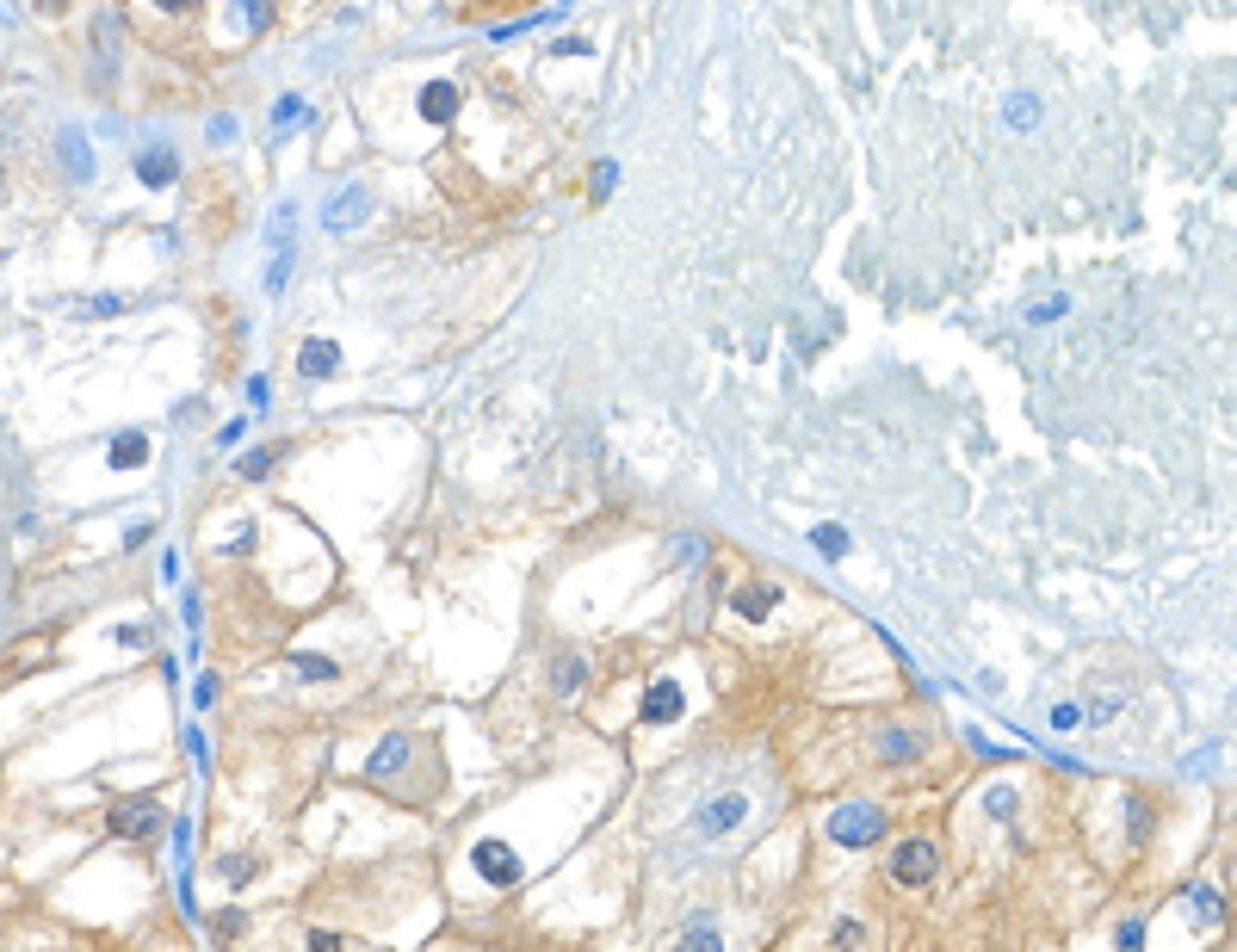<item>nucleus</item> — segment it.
<instances>
[{"label":"nucleus","instance_id":"obj_22","mask_svg":"<svg viewBox=\"0 0 1237 952\" xmlns=\"http://www.w3.org/2000/svg\"><path fill=\"white\" fill-rule=\"evenodd\" d=\"M118 310H125V297H112V291H99V297L74 303V316H118Z\"/></svg>","mask_w":1237,"mask_h":952},{"label":"nucleus","instance_id":"obj_7","mask_svg":"<svg viewBox=\"0 0 1237 952\" xmlns=\"http://www.w3.org/2000/svg\"><path fill=\"white\" fill-rule=\"evenodd\" d=\"M297 371H303L310 384H316V378H335V371H341V346H335L329 335H310L303 346H297Z\"/></svg>","mask_w":1237,"mask_h":952},{"label":"nucleus","instance_id":"obj_24","mask_svg":"<svg viewBox=\"0 0 1237 952\" xmlns=\"http://www.w3.org/2000/svg\"><path fill=\"white\" fill-rule=\"evenodd\" d=\"M984 811H990V816H1015V786H990Z\"/></svg>","mask_w":1237,"mask_h":952},{"label":"nucleus","instance_id":"obj_20","mask_svg":"<svg viewBox=\"0 0 1237 952\" xmlns=\"http://www.w3.org/2000/svg\"><path fill=\"white\" fill-rule=\"evenodd\" d=\"M811 544L824 550L829 563H835V557H848V532H841V526H817V532H811Z\"/></svg>","mask_w":1237,"mask_h":952},{"label":"nucleus","instance_id":"obj_26","mask_svg":"<svg viewBox=\"0 0 1237 952\" xmlns=\"http://www.w3.org/2000/svg\"><path fill=\"white\" fill-rule=\"evenodd\" d=\"M112 643H125V650H142V643H149V625H112Z\"/></svg>","mask_w":1237,"mask_h":952},{"label":"nucleus","instance_id":"obj_17","mask_svg":"<svg viewBox=\"0 0 1237 952\" xmlns=\"http://www.w3.org/2000/svg\"><path fill=\"white\" fill-rule=\"evenodd\" d=\"M1182 903H1188V915H1194L1200 928H1207V922H1225V903H1219V890H1213V884H1188V897H1182Z\"/></svg>","mask_w":1237,"mask_h":952},{"label":"nucleus","instance_id":"obj_35","mask_svg":"<svg viewBox=\"0 0 1237 952\" xmlns=\"http://www.w3.org/2000/svg\"><path fill=\"white\" fill-rule=\"evenodd\" d=\"M1114 711H1120V693H1114V699H1096V705H1089V718H1096V724H1107Z\"/></svg>","mask_w":1237,"mask_h":952},{"label":"nucleus","instance_id":"obj_18","mask_svg":"<svg viewBox=\"0 0 1237 952\" xmlns=\"http://www.w3.org/2000/svg\"><path fill=\"white\" fill-rule=\"evenodd\" d=\"M675 952H724V934H718L712 922H693L688 934L675 940Z\"/></svg>","mask_w":1237,"mask_h":952},{"label":"nucleus","instance_id":"obj_2","mask_svg":"<svg viewBox=\"0 0 1237 952\" xmlns=\"http://www.w3.org/2000/svg\"><path fill=\"white\" fill-rule=\"evenodd\" d=\"M155 829H161V804L142 798V792L125 798V804H112V816H106V835H112V841H149Z\"/></svg>","mask_w":1237,"mask_h":952},{"label":"nucleus","instance_id":"obj_11","mask_svg":"<svg viewBox=\"0 0 1237 952\" xmlns=\"http://www.w3.org/2000/svg\"><path fill=\"white\" fill-rule=\"evenodd\" d=\"M730 607H737V618L761 625L767 612L780 607V588H773V582H749V588H737V594H730Z\"/></svg>","mask_w":1237,"mask_h":952},{"label":"nucleus","instance_id":"obj_4","mask_svg":"<svg viewBox=\"0 0 1237 952\" xmlns=\"http://www.w3.org/2000/svg\"><path fill=\"white\" fill-rule=\"evenodd\" d=\"M681 711H688V693H681V680H650V693H644L637 718H644V724H675Z\"/></svg>","mask_w":1237,"mask_h":952},{"label":"nucleus","instance_id":"obj_10","mask_svg":"<svg viewBox=\"0 0 1237 952\" xmlns=\"http://www.w3.org/2000/svg\"><path fill=\"white\" fill-rule=\"evenodd\" d=\"M421 118L427 124H452L458 118V87L452 81H427L421 87Z\"/></svg>","mask_w":1237,"mask_h":952},{"label":"nucleus","instance_id":"obj_15","mask_svg":"<svg viewBox=\"0 0 1237 952\" xmlns=\"http://www.w3.org/2000/svg\"><path fill=\"white\" fill-rule=\"evenodd\" d=\"M57 155H63V167H69L74 180H93V155H87V136H81V131L57 136Z\"/></svg>","mask_w":1237,"mask_h":952},{"label":"nucleus","instance_id":"obj_16","mask_svg":"<svg viewBox=\"0 0 1237 952\" xmlns=\"http://www.w3.org/2000/svg\"><path fill=\"white\" fill-rule=\"evenodd\" d=\"M403 761H409V736H384V748L365 761V779H390Z\"/></svg>","mask_w":1237,"mask_h":952},{"label":"nucleus","instance_id":"obj_6","mask_svg":"<svg viewBox=\"0 0 1237 952\" xmlns=\"http://www.w3.org/2000/svg\"><path fill=\"white\" fill-rule=\"evenodd\" d=\"M137 180L149 186V192L174 186V180H180V155H174L167 142H149V149H137Z\"/></svg>","mask_w":1237,"mask_h":952},{"label":"nucleus","instance_id":"obj_8","mask_svg":"<svg viewBox=\"0 0 1237 952\" xmlns=\"http://www.w3.org/2000/svg\"><path fill=\"white\" fill-rule=\"evenodd\" d=\"M471 860H477V872L489 884H514V879H520V854H514L508 841H477V854H471Z\"/></svg>","mask_w":1237,"mask_h":952},{"label":"nucleus","instance_id":"obj_19","mask_svg":"<svg viewBox=\"0 0 1237 952\" xmlns=\"http://www.w3.org/2000/svg\"><path fill=\"white\" fill-rule=\"evenodd\" d=\"M916 748H922V736H909V730H885V736H879V754H885V761H909Z\"/></svg>","mask_w":1237,"mask_h":952},{"label":"nucleus","instance_id":"obj_12","mask_svg":"<svg viewBox=\"0 0 1237 952\" xmlns=\"http://www.w3.org/2000/svg\"><path fill=\"white\" fill-rule=\"evenodd\" d=\"M106 464H112V471H142V464H149V433H118V439L106 446Z\"/></svg>","mask_w":1237,"mask_h":952},{"label":"nucleus","instance_id":"obj_32","mask_svg":"<svg viewBox=\"0 0 1237 952\" xmlns=\"http://www.w3.org/2000/svg\"><path fill=\"white\" fill-rule=\"evenodd\" d=\"M1077 718H1083L1077 705H1052V730H1077Z\"/></svg>","mask_w":1237,"mask_h":952},{"label":"nucleus","instance_id":"obj_3","mask_svg":"<svg viewBox=\"0 0 1237 952\" xmlns=\"http://www.w3.org/2000/svg\"><path fill=\"white\" fill-rule=\"evenodd\" d=\"M941 872V854H935V841H897V854H892V879L903 884V890H922V884Z\"/></svg>","mask_w":1237,"mask_h":952},{"label":"nucleus","instance_id":"obj_25","mask_svg":"<svg viewBox=\"0 0 1237 952\" xmlns=\"http://www.w3.org/2000/svg\"><path fill=\"white\" fill-rule=\"evenodd\" d=\"M235 471H242V476H267V471H273V446H261V452H248V458H242Z\"/></svg>","mask_w":1237,"mask_h":952},{"label":"nucleus","instance_id":"obj_5","mask_svg":"<svg viewBox=\"0 0 1237 952\" xmlns=\"http://www.w3.org/2000/svg\"><path fill=\"white\" fill-rule=\"evenodd\" d=\"M743 816H749V798L743 792H724V798H705L693 822H699V835H730Z\"/></svg>","mask_w":1237,"mask_h":952},{"label":"nucleus","instance_id":"obj_14","mask_svg":"<svg viewBox=\"0 0 1237 952\" xmlns=\"http://www.w3.org/2000/svg\"><path fill=\"white\" fill-rule=\"evenodd\" d=\"M582 680H588V662H582V656H557V662H550V693H557V699H576Z\"/></svg>","mask_w":1237,"mask_h":952},{"label":"nucleus","instance_id":"obj_27","mask_svg":"<svg viewBox=\"0 0 1237 952\" xmlns=\"http://www.w3.org/2000/svg\"><path fill=\"white\" fill-rule=\"evenodd\" d=\"M235 131H242V124H235L229 112H217V118L205 124V136H210V142H235Z\"/></svg>","mask_w":1237,"mask_h":952},{"label":"nucleus","instance_id":"obj_33","mask_svg":"<svg viewBox=\"0 0 1237 952\" xmlns=\"http://www.w3.org/2000/svg\"><path fill=\"white\" fill-rule=\"evenodd\" d=\"M835 940H841V947H860V940H867V928H860V922H835Z\"/></svg>","mask_w":1237,"mask_h":952},{"label":"nucleus","instance_id":"obj_23","mask_svg":"<svg viewBox=\"0 0 1237 952\" xmlns=\"http://www.w3.org/2000/svg\"><path fill=\"white\" fill-rule=\"evenodd\" d=\"M297 118H303V99H297V93H285V99L273 106V131H291Z\"/></svg>","mask_w":1237,"mask_h":952},{"label":"nucleus","instance_id":"obj_13","mask_svg":"<svg viewBox=\"0 0 1237 952\" xmlns=\"http://www.w3.org/2000/svg\"><path fill=\"white\" fill-rule=\"evenodd\" d=\"M112 31H118V13H99L93 19V74H99V87L112 81Z\"/></svg>","mask_w":1237,"mask_h":952},{"label":"nucleus","instance_id":"obj_36","mask_svg":"<svg viewBox=\"0 0 1237 952\" xmlns=\"http://www.w3.org/2000/svg\"><path fill=\"white\" fill-rule=\"evenodd\" d=\"M193 699H199V705H210V699H217V675H199V693H193Z\"/></svg>","mask_w":1237,"mask_h":952},{"label":"nucleus","instance_id":"obj_30","mask_svg":"<svg viewBox=\"0 0 1237 952\" xmlns=\"http://www.w3.org/2000/svg\"><path fill=\"white\" fill-rule=\"evenodd\" d=\"M613 180H618V167H613V161H601V167H594V199H607V192H613Z\"/></svg>","mask_w":1237,"mask_h":952},{"label":"nucleus","instance_id":"obj_9","mask_svg":"<svg viewBox=\"0 0 1237 952\" xmlns=\"http://www.w3.org/2000/svg\"><path fill=\"white\" fill-rule=\"evenodd\" d=\"M365 210H372V192L365 186H346L341 199L322 210V229H353V223H365Z\"/></svg>","mask_w":1237,"mask_h":952},{"label":"nucleus","instance_id":"obj_31","mask_svg":"<svg viewBox=\"0 0 1237 952\" xmlns=\"http://www.w3.org/2000/svg\"><path fill=\"white\" fill-rule=\"evenodd\" d=\"M267 390H273V384H267V371H254V378H248V403H254V408H267V403H273Z\"/></svg>","mask_w":1237,"mask_h":952},{"label":"nucleus","instance_id":"obj_1","mask_svg":"<svg viewBox=\"0 0 1237 952\" xmlns=\"http://www.w3.org/2000/svg\"><path fill=\"white\" fill-rule=\"evenodd\" d=\"M879 835H885V811L879 804H841L829 816V841L835 847H873Z\"/></svg>","mask_w":1237,"mask_h":952},{"label":"nucleus","instance_id":"obj_29","mask_svg":"<svg viewBox=\"0 0 1237 952\" xmlns=\"http://www.w3.org/2000/svg\"><path fill=\"white\" fill-rule=\"evenodd\" d=\"M588 50H594L588 38H557V44H550V56H588Z\"/></svg>","mask_w":1237,"mask_h":952},{"label":"nucleus","instance_id":"obj_34","mask_svg":"<svg viewBox=\"0 0 1237 952\" xmlns=\"http://www.w3.org/2000/svg\"><path fill=\"white\" fill-rule=\"evenodd\" d=\"M303 952H341V934H322V928H316V934H310V947H303Z\"/></svg>","mask_w":1237,"mask_h":952},{"label":"nucleus","instance_id":"obj_28","mask_svg":"<svg viewBox=\"0 0 1237 952\" xmlns=\"http://www.w3.org/2000/svg\"><path fill=\"white\" fill-rule=\"evenodd\" d=\"M1120 952H1145V928L1139 922H1120Z\"/></svg>","mask_w":1237,"mask_h":952},{"label":"nucleus","instance_id":"obj_21","mask_svg":"<svg viewBox=\"0 0 1237 952\" xmlns=\"http://www.w3.org/2000/svg\"><path fill=\"white\" fill-rule=\"evenodd\" d=\"M291 668H297L303 680H335V662H329V656H303V650H297Z\"/></svg>","mask_w":1237,"mask_h":952}]
</instances>
